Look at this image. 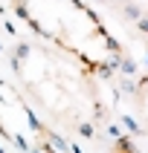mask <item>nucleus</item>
Returning <instances> with one entry per match:
<instances>
[{"label":"nucleus","mask_w":148,"mask_h":153,"mask_svg":"<svg viewBox=\"0 0 148 153\" xmlns=\"http://www.w3.org/2000/svg\"><path fill=\"white\" fill-rule=\"evenodd\" d=\"M20 93L41 110L47 124L67 136H93L104 119L96 75L70 55L41 43H20L12 55Z\"/></svg>","instance_id":"obj_1"},{"label":"nucleus","mask_w":148,"mask_h":153,"mask_svg":"<svg viewBox=\"0 0 148 153\" xmlns=\"http://www.w3.org/2000/svg\"><path fill=\"white\" fill-rule=\"evenodd\" d=\"M134 101H137V113H139V119H142V124L148 130V75H142L137 81V87H134Z\"/></svg>","instance_id":"obj_5"},{"label":"nucleus","mask_w":148,"mask_h":153,"mask_svg":"<svg viewBox=\"0 0 148 153\" xmlns=\"http://www.w3.org/2000/svg\"><path fill=\"white\" fill-rule=\"evenodd\" d=\"M99 3H104V6L116 9V12H122V15L134 17V20H145L148 23V0H99Z\"/></svg>","instance_id":"obj_4"},{"label":"nucleus","mask_w":148,"mask_h":153,"mask_svg":"<svg viewBox=\"0 0 148 153\" xmlns=\"http://www.w3.org/2000/svg\"><path fill=\"white\" fill-rule=\"evenodd\" d=\"M0 136L17 150H58L52 127L32 110V101L6 81H0Z\"/></svg>","instance_id":"obj_3"},{"label":"nucleus","mask_w":148,"mask_h":153,"mask_svg":"<svg viewBox=\"0 0 148 153\" xmlns=\"http://www.w3.org/2000/svg\"><path fill=\"white\" fill-rule=\"evenodd\" d=\"M44 43L78 61L93 75H113L125 64L122 43L84 0H9Z\"/></svg>","instance_id":"obj_2"}]
</instances>
